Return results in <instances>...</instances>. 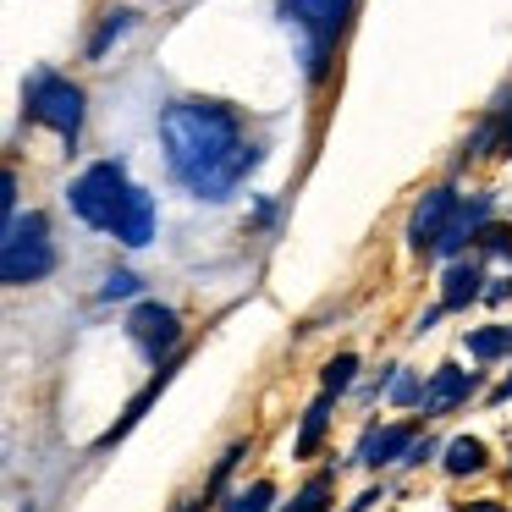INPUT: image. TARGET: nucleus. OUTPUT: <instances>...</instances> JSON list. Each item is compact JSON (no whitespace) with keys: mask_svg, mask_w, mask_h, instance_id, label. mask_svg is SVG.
Wrapping results in <instances>:
<instances>
[{"mask_svg":"<svg viewBox=\"0 0 512 512\" xmlns=\"http://www.w3.org/2000/svg\"><path fill=\"white\" fill-rule=\"evenodd\" d=\"M155 133L166 177L199 204H226L265 166V144L248 138L243 116L226 100H171L155 116Z\"/></svg>","mask_w":512,"mask_h":512,"instance_id":"obj_1","label":"nucleus"},{"mask_svg":"<svg viewBox=\"0 0 512 512\" xmlns=\"http://www.w3.org/2000/svg\"><path fill=\"white\" fill-rule=\"evenodd\" d=\"M276 17L298 34L303 78L325 83L331 56H336V39L347 34V17H353V0H276Z\"/></svg>","mask_w":512,"mask_h":512,"instance_id":"obj_2","label":"nucleus"},{"mask_svg":"<svg viewBox=\"0 0 512 512\" xmlns=\"http://www.w3.org/2000/svg\"><path fill=\"white\" fill-rule=\"evenodd\" d=\"M23 116L39 127H50V133L61 138L67 149L83 144V122H89V94H83V83H72L67 72H28L23 78Z\"/></svg>","mask_w":512,"mask_h":512,"instance_id":"obj_3","label":"nucleus"},{"mask_svg":"<svg viewBox=\"0 0 512 512\" xmlns=\"http://www.w3.org/2000/svg\"><path fill=\"white\" fill-rule=\"evenodd\" d=\"M138 182L127 177V160L111 155V160H94V166H83L78 177H72L67 188V210L78 215L89 232H116V221H122L127 199H133Z\"/></svg>","mask_w":512,"mask_h":512,"instance_id":"obj_4","label":"nucleus"},{"mask_svg":"<svg viewBox=\"0 0 512 512\" xmlns=\"http://www.w3.org/2000/svg\"><path fill=\"white\" fill-rule=\"evenodd\" d=\"M56 265L61 254H56V237H50V215L45 210L17 215L6 226V237H0V276H6V287H39V281L56 276Z\"/></svg>","mask_w":512,"mask_h":512,"instance_id":"obj_5","label":"nucleus"},{"mask_svg":"<svg viewBox=\"0 0 512 512\" xmlns=\"http://www.w3.org/2000/svg\"><path fill=\"white\" fill-rule=\"evenodd\" d=\"M127 342L138 347V358L144 364H171V358H182V314L171 309V303H160V298H144L133 314H127Z\"/></svg>","mask_w":512,"mask_h":512,"instance_id":"obj_6","label":"nucleus"},{"mask_svg":"<svg viewBox=\"0 0 512 512\" xmlns=\"http://www.w3.org/2000/svg\"><path fill=\"white\" fill-rule=\"evenodd\" d=\"M457 188H430L424 193L419 204H413V215H408V254H435V248H441V237H446V226H452V215H457Z\"/></svg>","mask_w":512,"mask_h":512,"instance_id":"obj_7","label":"nucleus"},{"mask_svg":"<svg viewBox=\"0 0 512 512\" xmlns=\"http://www.w3.org/2000/svg\"><path fill=\"white\" fill-rule=\"evenodd\" d=\"M419 424L424 419H402V424H364V435H358V452L353 463L364 468H402V457L413 452V441H419Z\"/></svg>","mask_w":512,"mask_h":512,"instance_id":"obj_8","label":"nucleus"},{"mask_svg":"<svg viewBox=\"0 0 512 512\" xmlns=\"http://www.w3.org/2000/svg\"><path fill=\"white\" fill-rule=\"evenodd\" d=\"M490 210H496V193H468V199L457 204V215H452V226H446V237H441L435 254H441V259H463V248L485 237Z\"/></svg>","mask_w":512,"mask_h":512,"instance_id":"obj_9","label":"nucleus"},{"mask_svg":"<svg viewBox=\"0 0 512 512\" xmlns=\"http://www.w3.org/2000/svg\"><path fill=\"white\" fill-rule=\"evenodd\" d=\"M479 391V375L474 369H463V364H435V375H430V386H424V419H441V413H452V408H463L468 397Z\"/></svg>","mask_w":512,"mask_h":512,"instance_id":"obj_10","label":"nucleus"},{"mask_svg":"<svg viewBox=\"0 0 512 512\" xmlns=\"http://www.w3.org/2000/svg\"><path fill=\"white\" fill-rule=\"evenodd\" d=\"M485 265L479 259H452L441 270V309L446 314H463L468 303H485Z\"/></svg>","mask_w":512,"mask_h":512,"instance_id":"obj_11","label":"nucleus"},{"mask_svg":"<svg viewBox=\"0 0 512 512\" xmlns=\"http://www.w3.org/2000/svg\"><path fill=\"white\" fill-rule=\"evenodd\" d=\"M177 364H182V358H171V364H160L155 375H149V386L138 391V397H133V402H127V408H122V419H116L111 430H105L100 441H94V452H111L116 441H127V430H133V424H138V419H144V413H149V408H155V402H160V391L171 386V375H177Z\"/></svg>","mask_w":512,"mask_h":512,"instance_id":"obj_12","label":"nucleus"},{"mask_svg":"<svg viewBox=\"0 0 512 512\" xmlns=\"http://www.w3.org/2000/svg\"><path fill=\"white\" fill-rule=\"evenodd\" d=\"M155 232H160V204H155V193L149 188H133V199H127V210H122V221H116V243L122 248H149L155 243Z\"/></svg>","mask_w":512,"mask_h":512,"instance_id":"obj_13","label":"nucleus"},{"mask_svg":"<svg viewBox=\"0 0 512 512\" xmlns=\"http://www.w3.org/2000/svg\"><path fill=\"white\" fill-rule=\"evenodd\" d=\"M133 28H138V12H133V6H116V12H105L100 28L89 34V45H83V56H89V61H105V56H111V45H122Z\"/></svg>","mask_w":512,"mask_h":512,"instance_id":"obj_14","label":"nucleus"},{"mask_svg":"<svg viewBox=\"0 0 512 512\" xmlns=\"http://www.w3.org/2000/svg\"><path fill=\"white\" fill-rule=\"evenodd\" d=\"M485 463H490V452H485V441H479V435H452V441L441 446V468L452 479L485 474Z\"/></svg>","mask_w":512,"mask_h":512,"instance_id":"obj_15","label":"nucleus"},{"mask_svg":"<svg viewBox=\"0 0 512 512\" xmlns=\"http://www.w3.org/2000/svg\"><path fill=\"white\" fill-rule=\"evenodd\" d=\"M331 408H336V397H314L309 408H303V424H298V441H292V457H314L320 452V441H325V430H331Z\"/></svg>","mask_w":512,"mask_h":512,"instance_id":"obj_16","label":"nucleus"},{"mask_svg":"<svg viewBox=\"0 0 512 512\" xmlns=\"http://www.w3.org/2000/svg\"><path fill=\"white\" fill-rule=\"evenodd\" d=\"M331 496H336V468H320V474L303 479V490L292 501H281L276 512H331Z\"/></svg>","mask_w":512,"mask_h":512,"instance_id":"obj_17","label":"nucleus"},{"mask_svg":"<svg viewBox=\"0 0 512 512\" xmlns=\"http://www.w3.org/2000/svg\"><path fill=\"white\" fill-rule=\"evenodd\" d=\"M463 353L474 364H496V358L512 353V325H485V331H468L463 336Z\"/></svg>","mask_w":512,"mask_h":512,"instance_id":"obj_18","label":"nucleus"},{"mask_svg":"<svg viewBox=\"0 0 512 512\" xmlns=\"http://www.w3.org/2000/svg\"><path fill=\"white\" fill-rule=\"evenodd\" d=\"M353 380H358V353H336L331 364L320 369V391H325V397H347Z\"/></svg>","mask_w":512,"mask_h":512,"instance_id":"obj_19","label":"nucleus"},{"mask_svg":"<svg viewBox=\"0 0 512 512\" xmlns=\"http://www.w3.org/2000/svg\"><path fill=\"white\" fill-rule=\"evenodd\" d=\"M270 507H276V485H270V479H254V485L232 490V501H226L221 512H270Z\"/></svg>","mask_w":512,"mask_h":512,"instance_id":"obj_20","label":"nucleus"},{"mask_svg":"<svg viewBox=\"0 0 512 512\" xmlns=\"http://www.w3.org/2000/svg\"><path fill=\"white\" fill-rule=\"evenodd\" d=\"M243 457H248V441H232L221 457H215V474H210V485H204V501H215V496H221V490H226V479H232V468L243 463Z\"/></svg>","mask_w":512,"mask_h":512,"instance_id":"obj_21","label":"nucleus"},{"mask_svg":"<svg viewBox=\"0 0 512 512\" xmlns=\"http://www.w3.org/2000/svg\"><path fill=\"white\" fill-rule=\"evenodd\" d=\"M138 292H144V276H138V270H111V276H105V287H100V303L138 298Z\"/></svg>","mask_w":512,"mask_h":512,"instance_id":"obj_22","label":"nucleus"},{"mask_svg":"<svg viewBox=\"0 0 512 512\" xmlns=\"http://www.w3.org/2000/svg\"><path fill=\"white\" fill-rule=\"evenodd\" d=\"M424 386H430V380H419L413 369H397V386H391V402H397V408H424Z\"/></svg>","mask_w":512,"mask_h":512,"instance_id":"obj_23","label":"nucleus"},{"mask_svg":"<svg viewBox=\"0 0 512 512\" xmlns=\"http://www.w3.org/2000/svg\"><path fill=\"white\" fill-rule=\"evenodd\" d=\"M17 193H23V182H17V166H6V177H0V210H6V226L17 221Z\"/></svg>","mask_w":512,"mask_h":512,"instance_id":"obj_24","label":"nucleus"},{"mask_svg":"<svg viewBox=\"0 0 512 512\" xmlns=\"http://www.w3.org/2000/svg\"><path fill=\"white\" fill-rule=\"evenodd\" d=\"M479 254H512V226L490 221V226H485V237H479Z\"/></svg>","mask_w":512,"mask_h":512,"instance_id":"obj_25","label":"nucleus"},{"mask_svg":"<svg viewBox=\"0 0 512 512\" xmlns=\"http://www.w3.org/2000/svg\"><path fill=\"white\" fill-rule=\"evenodd\" d=\"M435 452H441V446H435V441H413V452L402 457V468H419V463H430Z\"/></svg>","mask_w":512,"mask_h":512,"instance_id":"obj_26","label":"nucleus"},{"mask_svg":"<svg viewBox=\"0 0 512 512\" xmlns=\"http://www.w3.org/2000/svg\"><path fill=\"white\" fill-rule=\"evenodd\" d=\"M375 501H386V485H369V490H364V496H358V501H347V512H369V507H375Z\"/></svg>","mask_w":512,"mask_h":512,"instance_id":"obj_27","label":"nucleus"},{"mask_svg":"<svg viewBox=\"0 0 512 512\" xmlns=\"http://www.w3.org/2000/svg\"><path fill=\"white\" fill-rule=\"evenodd\" d=\"M441 314H446V309H441V303H435V309H424V314H419V320H413V336H424V331H435V320H441Z\"/></svg>","mask_w":512,"mask_h":512,"instance_id":"obj_28","label":"nucleus"},{"mask_svg":"<svg viewBox=\"0 0 512 512\" xmlns=\"http://www.w3.org/2000/svg\"><path fill=\"white\" fill-rule=\"evenodd\" d=\"M507 298H512V276H507V281H496V287L485 292V303H507Z\"/></svg>","mask_w":512,"mask_h":512,"instance_id":"obj_29","label":"nucleus"},{"mask_svg":"<svg viewBox=\"0 0 512 512\" xmlns=\"http://www.w3.org/2000/svg\"><path fill=\"white\" fill-rule=\"evenodd\" d=\"M457 512H512V507H501V501L485 496V501H468V507H457Z\"/></svg>","mask_w":512,"mask_h":512,"instance_id":"obj_30","label":"nucleus"},{"mask_svg":"<svg viewBox=\"0 0 512 512\" xmlns=\"http://www.w3.org/2000/svg\"><path fill=\"white\" fill-rule=\"evenodd\" d=\"M490 402H512V375H507V380H501V386H496V391H490Z\"/></svg>","mask_w":512,"mask_h":512,"instance_id":"obj_31","label":"nucleus"},{"mask_svg":"<svg viewBox=\"0 0 512 512\" xmlns=\"http://www.w3.org/2000/svg\"><path fill=\"white\" fill-rule=\"evenodd\" d=\"M177 512H210V501H204V496H199V501H182Z\"/></svg>","mask_w":512,"mask_h":512,"instance_id":"obj_32","label":"nucleus"},{"mask_svg":"<svg viewBox=\"0 0 512 512\" xmlns=\"http://www.w3.org/2000/svg\"><path fill=\"white\" fill-rule=\"evenodd\" d=\"M23 512H39V507H34V501H28V507H23Z\"/></svg>","mask_w":512,"mask_h":512,"instance_id":"obj_33","label":"nucleus"}]
</instances>
